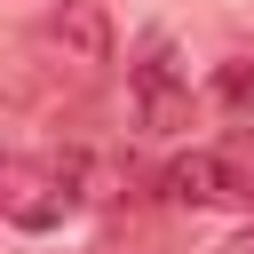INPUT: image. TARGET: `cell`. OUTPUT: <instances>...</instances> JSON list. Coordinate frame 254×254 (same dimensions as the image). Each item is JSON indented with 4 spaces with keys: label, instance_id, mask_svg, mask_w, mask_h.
<instances>
[{
    "label": "cell",
    "instance_id": "obj_1",
    "mask_svg": "<svg viewBox=\"0 0 254 254\" xmlns=\"http://www.w3.org/2000/svg\"><path fill=\"white\" fill-rule=\"evenodd\" d=\"M79 198H87V151L8 159V222L16 230H56L79 214Z\"/></svg>",
    "mask_w": 254,
    "mask_h": 254
},
{
    "label": "cell",
    "instance_id": "obj_2",
    "mask_svg": "<svg viewBox=\"0 0 254 254\" xmlns=\"http://www.w3.org/2000/svg\"><path fill=\"white\" fill-rule=\"evenodd\" d=\"M40 56L71 79H103L111 56H119V32H111V8L103 0H56L40 16Z\"/></svg>",
    "mask_w": 254,
    "mask_h": 254
},
{
    "label": "cell",
    "instance_id": "obj_3",
    "mask_svg": "<svg viewBox=\"0 0 254 254\" xmlns=\"http://www.w3.org/2000/svg\"><path fill=\"white\" fill-rule=\"evenodd\" d=\"M127 95H135V119H143L151 135H175V127L190 119V64H183V48H175L167 32H151V40L135 48Z\"/></svg>",
    "mask_w": 254,
    "mask_h": 254
},
{
    "label": "cell",
    "instance_id": "obj_4",
    "mask_svg": "<svg viewBox=\"0 0 254 254\" xmlns=\"http://www.w3.org/2000/svg\"><path fill=\"white\" fill-rule=\"evenodd\" d=\"M159 198H167V206H222V198H238L230 159H222V151H183V159H167Z\"/></svg>",
    "mask_w": 254,
    "mask_h": 254
},
{
    "label": "cell",
    "instance_id": "obj_5",
    "mask_svg": "<svg viewBox=\"0 0 254 254\" xmlns=\"http://www.w3.org/2000/svg\"><path fill=\"white\" fill-rule=\"evenodd\" d=\"M214 103L222 111H254V56H230L214 71Z\"/></svg>",
    "mask_w": 254,
    "mask_h": 254
},
{
    "label": "cell",
    "instance_id": "obj_6",
    "mask_svg": "<svg viewBox=\"0 0 254 254\" xmlns=\"http://www.w3.org/2000/svg\"><path fill=\"white\" fill-rule=\"evenodd\" d=\"M214 254H254V222H246V230H230V238H222Z\"/></svg>",
    "mask_w": 254,
    "mask_h": 254
}]
</instances>
